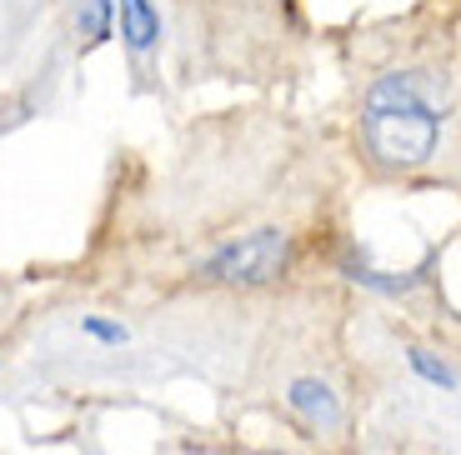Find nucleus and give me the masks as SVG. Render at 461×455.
<instances>
[{
  "label": "nucleus",
  "mask_w": 461,
  "mask_h": 455,
  "mask_svg": "<svg viewBox=\"0 0 461 455\" xmlns=\"http://www.w3.org/2000/svg\"><path fill=\"white\" fill-rule=\"evenodd\" d=\"M361 140H366V150L381 165H392V171H411V165L437 156L441 111H437V101H431L427 80L411 76V70L381 76L366 91Z\"/></svg>",
  "instance_id": "obj_1"
},
{
  "label": "nucleus",
  "mask_w": 461,
  "mask_h": 455,
  "mask_svg": "<svg viewBox=\"0 0 461 455\" xmlns=\"http://www.w3.org/2000/svg\"><path fill=\"white\" fill-rule=\"evenodd\" d=\"M286 265H291V236L281 226H261V230H251V236H236V240H226V245H216V251L196 265V281L256 290V285L281 281Z\"/></svg>",
  "instance_id": "obj_2"
},
{
  "label": "nucleus",
  "mask_w": 461,
  "mask_h": 455,
  "mask_svg": "<svg viewBox=\"0 0 461 455\" xmlns=\"http://www.w3.org/2000/svg\"><path fill=\"white\" fill-rule=\"evenodd\" d=\"M115 25L131 60H150L161 50V11L156 0H115Z\"/></svg>",
  "instance_id": "obj_3"
},
{
  "label": "nucleus",
  "mask_w": 461,
  "mask_h": 455,
  "mask_svg": "<svg viewBox=\"0 0 461 455\" xmlns=\"http://www.w3.org/2000/svg\"><path fill=\"white\" fill-rule=\"evenodd\" d=\"M286 406L296 410L312 431H321V435H331L336 425H341V400H336V390L326 386V380H316V376L291 380V386H286Z\"/></svg>",
  "instance_id": "obj_4"
},
{
  "label": "nucleus",
  "mask_w": 461,
  "mask_h": 455,
  "mask_svg": "<svg viewBox=\"0 0 461 455\" xmlns=\"http://www.w3.org/2000/svg\"><path fill=\"white\" fill-rule=\"evenodd\" d=\"M346 271V281H357V285H366V290H376V296H406V290H416V285H421V275H392V271H371L366 261H357V255H351V261L341 265Z\"/></svg>",
  "instance_id": "obj_5"
},
{
  "label": "nucleus",
  "mask_w": 461,
  "mask_h": 455,
  "mask_svg": "<svg viewBox=\"0 0 461 455\" xmlns=\"http://www.w3.org/2000/svg\"><path fill=\"white\" fill-rule=\"evenodd\" d=\"M76 31L86 35V46H101L115 31V0H76Z\"/></svg>",
  "instance_id": "obj_6"
},
{
  "label": "nucleus",
  "mask_w": 461,
  "mask_h": 455,
  "mask_svg": "<svg viewBox=\"0 0 461 455\" xmlns=\"http://www.w3.org/2000/svg\"><path fill=\"white\" fill-rule=\"evenodd\" d=\"M406 365H411V370L427 380V386H437V390H456V386H461L456 370H451V365L441 361L437 351H427V345H411V351H406Z\"/></svg>",
  "instance_id": "obj_7"
},
{
  "label": "nucleus",
  "mask_w": 461,
  "mask_h": 455,
  "mask_svg": "<svg viewBox=\"0 0 461 455\" xmlns=\"http://www.w3.org/2000/svg\"><path fill=\"white\" fill-rule=\"evenodd\" d=\"M81 335H91L95 345H111V351H121L131 341V330L111 316H81Z\"/></svg>",
  "instance_id": "obj_8"
}]
</instances>
